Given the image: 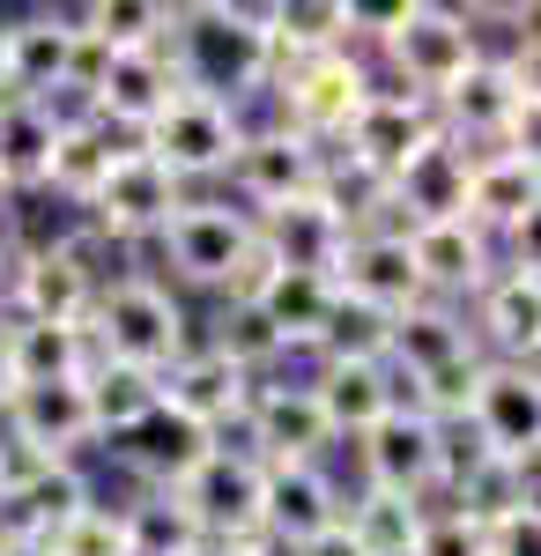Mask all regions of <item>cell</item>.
Returning a JSON list of instances; mask_svg holds the SVG:
<instances>
[{"mask_svg":"<svg viewBox=\"0 0 541 556\" xmlns=\"http://www.w3.org/2000/svg\"><path fill=\"white\" fill-rule=\"evenodd\" d=\"M164 60L178 89L193 97H215V104H246V97H267L275 83V38H267V8H238V0H193V8H171V38Z\"/></svg>","mask_w":541,"mask_h":556,"instance_id":"cell-1","label":"cell"},{"mask_svg":"<svg viewBox=\"0 0 541 556\" xmlns=\"http://www.w3.org/2000/svg\"><path fill=\"white\" fill-rule=\"evenodd\" d=\"M83 334H89V349H97L104 364H134V371H156V379L193 349L186 304L171 298L164 282H149V275L97 282V304H89Z\"/></svg>","mask_w":541,"mask_h":556,"instance_id":"cell-2","label":"cell"},{"mask_svg":"<svg viewBox=\"0 0 541 556\" xmlns=\"http://www.w3.org/2000/svg\"><path fill=\"white\" fill-rule=\"evenodd\" d=\"M438 134L467 156L482 149H534V60H475L438 104Z\"/></svg>","mask_w":541,"mask_h":556,"instance_id":"cell-3","label":"cell"},{"mask_svg":"<svg viewBox=\"0 0 541 556\" xmlns=\"http://www.w3.org/2000/svg\"><path fill=\"white\" fill-rule=\"evenodd\" d=\"M475 60H482V38H475V23H467L460 8L408 0V8H401V23H393V38L378 45L372 75L386 89H401V97L438 104V97H445V89H453Z\"/></svg>","mask_w":541,"mask_h":556,"instance_id":"cell-4","label":"cell"},{"mask_svg":"<svg viewBox=\"0 0 541 556\" xmlns=\"http://www.w3.org/2000/svg\"><path fill=\"white\" fill-rule=\"evenodd\" d=\"M267 97H275V127L304 134L312 149H334L349 134V119H356V104L372 97V60L349 52V45L312 52V60H282Z\"/></svg>","mask_w":541,"mask_h":556,"instance_id":"cell-5","label":"cell"},{"mask_svg":"<svg viewBox=\"0 0 541 556\" xmlns=\"http://www.w3.org/2000/svg\"><path fill=\"white\" fill-rule=\"evenodd\" d=\"M97 238H38L15 245L8 260V319H45V327H83L97 304V267H89Z\"/></svg>","mask_w":541,"mask_h":556,"instance_id":"cell-6","label":"cell"},{"mask_svg":"<svg viewBox=\"0 0 541 556\" xmlns=\"http://www.w3.org/2000/svg\"><path fill=\"white\" fill-rule=\"evenodd\" d=\"M164 260L178 282H193V290H238V275H246L252 245H260V230H252L246 208H230V201H186V208L164 223Z\"/></svg>","mask_w":541,"mask_h":556,"instance_id":"cell-7","label":"cell"},{"mask_svg":"<svg viewBox=\"0 0 541 556\" xmlns=\"http://www.w3.org/2000/svg\"><path fill=\"white\" fill-rule=\"evenodd\" d=\"M178 208H186V186H178L141 141H126L119 156L104 164L97 193L83 201L89 238H164V223Z\"/></svg>","mask_w":541,"mask_h":556,"instance_id":"cell-8","label":"cell"},{"mask_svg":"<svg viewBox=\"0 0 541 556\" xmlns=\"http://www.w3.org/2000/svg\"><path fill=\"white\" fill-rule=\"evenodd\" d=\"M534 208H541V172L534 149H482L467 164V223L490 238V245H512L504 267H534Z\"/></svg>","mask_w":541,"mask_h":556,"instance_id":"cell-9","label":"cell"},{"mask_svg":"<svg viewBox=\"0 0 541 556\" xmlns=\"http://www.w3.org/2000/svg\"><path fill=\"white\" fill-rule=\"evenodd\" d=\"M238 141H246V112H230V104H215V97H193V89H178L164 112L141 127V149H149L178 186L230 172Z\"/></svg>","mask_w":541,"mask_h":556,"instance_id":"cell-10","label":"cell"},{"mask_svg":"<svg viewBox=\"0 0 541 556\" xmlns=\"http://www.w3.org/2000/svg\"><path fill=\"white\" fill-rule=\"evenodd\" d=\"M356 453H364V490H393V497L430 505V497H438V475H445V424H430L423 408L393 401V408L356 438Z\"/></svg>","mask_w":541,"mask_h":556,"instance_id":"cell-11","label":"cell"},{"mask_svg":"<svg viewBox=\"0 0 541 556\" xmlns=\"http://www.w3.org/2000/svg\"><path fill=\"white\" fill-rule=\"evenodd\" d=\"M75 52H83L75 8L15 15V23H0V83H8V97L60 104V89H75Z\"/></svg>","mask_w":541,"mask_h":556,"instance_id":"cell-12","label":"cell"},{"mask_svg":"<svg viewBox=\"0 0 541 556\" xmlns=\"http://www.w3.org/2000/svg\"><path fill=\"white\" fill-rule=\"evenodd\" d=\"M460 424L482 438L490 460H512V468H534L541 445V379L534 364H482L475 371V393H467V416Z\"/></svg>","mask_w":541,"mask_h":556,"instance_id":"cell-13","label":"cell"},{"mask_svg":"<svg viewBox=\"0 0 541 556\" xmlns=\"http://www.w3.org/2000/svg\"><path fill=\"white\" fill-rule=\"evenodd\" d=\"M171 497L193 513V527L209 534V549L260 534V460L238 453V445H209V453H201V468L186 475Z\"/></svg>","mask_w":541,"mask_h":556,"instance_id":"cell-14","label":"cell"},{"mask_svg":"<svg viewBox=\"0 0 541 556\" xmlns=\"http://www.w3.org/2000/svg\"><path fill=\"white\" fill-rule=\"evenodd\" d=\"M156 386H164L171 416H186L193 430H209V438H230V430H238V445H246V401H252V386H260V379H246L230 356H215L209 342H193ZM246 453H252V445H246Z\"/></svg>","mask_w":541,"mask_h":556,"instance_id":"cell-15","label":"cell"},{"mask_svg":"<svg viewBox=\"0 0 541 556\" xmlns=\"http://www.w3.org/2000/svg\"><path fill=\"white\" fill-rule=\"evenodd\" d=\"M430 134H438V112H430L423 97H401V89H386L372 75V97L356 104V119L334 141V156H349L356 172H372V178H393Z\"/></svg>","mask_w":541,"mask_h":556,"instance_id":"cell-16","label":"cell"},{"mask_svg":"<svg viewBox=\"0 0 541 556\" xmlns=\"http://www.w3.org/2000/svg\"><path fill=\"white\" fill-rule=\"evenodd\" d=\"M319 172H327V149H312L304 134L290 127H246L238 141V156H230V178H238V193H246L252 208H290V201H312L319 193Z\"/></svg>","mask_w":541,"mask_h":556,"instance_id":"cell-17","label":"cell"},{"mask_svg":"<svg viewBox=\"0 0 541 556\" xmlns=\"http://www.w3.org/2000/svg\"><path fill=\"white\" fill-rule=\"evenodd\" d=\"M0 424H8V453L15 460H75L89 438V401H83V379L67 386H15L0 401Z\"/></svg>","mask_w":541,"mask_h":556,"instance_id":"cell-18","label":"cell"},{"mask_svg":"<svg viewBox=\"0 0 541 556\" xmlns=\"http://www.w3.org/2000/svg\"><path fill=\"white\" fill-rule=\"evenodd\" d=\"M341 519V490L319 460H260V534L282 556H297L312 534Z\"/></svg>","mask_w":541,"mask_h":556,"instance_id":"cell-19","label":"cell"},{"mask_svg":"<svg viewBox=\"0 0 541 556\" xmlns=\"http://www.w3.org/2000/svg\"><path fill=\"white\" fill-rule=\"evenodd\" d=\"M171 97H178V75H171L164 52H104V67H97V83L83 89V119L104 134H134L164 112Z\"/></svg>","mask_w":541,"mask_h":556,"instance_id":"cell-20","label":"cell"},{"mask_svg":"<svg viewBox=\"0 0 541 556\" xmlns=\"http://www.w3.org/2000/svg\"><path fill=\"white\" fill-rule=\"evenodd\" d=\"M401 245H408L416 290H423L430 304L475 298V290L498 275V245H490L475 223H416V230H401Z\"/></svg>","mask_w":541,"mask_h":556,"instance_id":"cell-21","label":"cell"},{"mask_svg":"<svg viewBox=\"0 0 541 556\" xmlns=\"http://www.w3.org/2000/svg\"><path fill=\"white\" fill-rule=\"evenodd\" d=\"M467 149L445 141V134H430L416 156L401 164V172L386 178V208L401 230H416V223H467Z\"/></svg>","mask_w":541,"mask_h":556,"instance_id":"cell-22","label":"cell"},{"mask_svg":"<svg viewBox=\"0 0 541 556\" xmlns=\"http://www.w3.org/2000/svg\"><path fill=\"white\" fill-rule=\"evenodd\" d=\"M460 356H475V334H467V312L460 304H430L416 298L401 319H393V334H386V371L401 386V401H408V386L430 379V371H445Z\"/></svg>","mask_w":541,"mask_h":556,"instance_id":"cell-23","label":"cell"},{"mask_svg":"<svg viewBox=\"0 0 541 556\" xmlns=\"http://www.w3.org/2000/svg\"><path fill=\"white\" fill-rule=\"evenodd\" d=\"M246 445H252V460H319L334 438H327V416H319L312 386H252Z\"/></svg>","mask_w":541,"mask_h":556,"instance_id":"cell-24","label":"cell"},{"mask_svg":"<svg viewBox=\"0 0 541 556\" xmlns=\"http://www.w3.org/2000/svg\"><path fill=\"white\" fill-rule=\"evenodd\" d=\"M334 290L356 298V304H372V312H386V319H401V312L423 298L401 230H364V238H349L341 260H334Z\"/></svg>","mask_w":541,"mask_h":556,"instance_id":"cell-25","label":"cell"},{"mask_svg":"<svg viewBox=\"0 0 541 556\" xmlns=\"http://www.w3.org/2000/svg\"><path fill=\"white\" fill-rule=\"evenodd\" d=\"M467 334H482L498 349V364H534V342H541V275L534 267H498L475 290V327Z\"/></svg>","mask_w":541,"mask_h":556,"instance_id":"cell-26","label":"cell"},{"mask_svg":"<svg viewBox=\"0 0 541 556\" xmlns=\"http://www.w3.org/2000/svg\"><path fill=\"white\" fill-rule=\"evenodd\" d=\"M0 356H8V393L15 386H67L97 364L83 327H45V319H8L0 327Z\"/></svg>","mask_w":541,"mask_h":556,"instance_id":"cell-27","label":"cell"},{"mask_svg":"<svg viewBox=\"0 0 541 556\" xmlns=\"http://www.w3.org/2000/svg\"><path fill=\"white\" fill-rule=\"evenodd\" d=\"M252 230H260V245L275 267H297V275H327L334 282V260L349 245V230L327 215V201L312 193V201H290V208H267L252 215Z\"/></svg>","mask_w":541,"mask_h":556,"instance_id":"cell-28","label":"cell"},{"mask_svg":"<svg viewBox=\"0 0 541 556\" xmlns=\"http://www.w3.org/2000/svg\"><path fill=\"white\" fill-rule=\"evenodd\" d=\"M304 386H312V401H319V416H327V438H349V445L401 401V386H393L386 364H319Z\"/></svg>","mask_w":541,"mask_h":556,"instance_id":"cell-29","label":"cell"},{"mask_svg":"<svg viewBox=\"0 0 541 556\" xmlns=\"http://www.w3.org/2000/svg\"><path fill=\"white\" fill-rule=\"evenodd\" d=\"M67 127L60 104H30V97H0V186L8 193H38L52 141Z\"/></svg>","mask_w":541,"mask_h":556,"instance_id":"cell-30","label":"cell"},{"mask_svg":"<svg viewBox=\"0 0 541 556\" xmlns=\"http://www.w3.org/2000/svg\"><path fill=\"white\" fill-rule=\"evenodd\" d=\"M209 445H215L209 430H193L186 416H171V408H156L141 430H126V438H119V453H126V468L141 475V490H178L186 475L201 468Z\"/></svg>","mask_w":541,"mask_h":556,"instance_id":"cell-31","label":"cell"},{"mask_svg":"<svg viewBox=\"0 0 541 556\" xmlns=\"http://www.w3.org/2000/svg\"><path fill=\"white\" fill-rule=\"evenodd\" d=\"M83 401H89V430L104 445H119L126 430H141L164 408V386H156V371H134V364H104L97 356L83 371Z\"/></svg>","mask_w":541,"mask_h":556,"instance_id":"cell-32","label":"cell"},{"mask_svg":"<svg viewBox=\"0 0 541 556\" xmlns=\"http://www.w3.org/2000/svg\"><path fill=\"white\" fill-rule=\"evenodd\" d=\"M246 304L282 334V349H312L319 342V319H327V304H334V282L327 275H297V267H267V282Z\"/></svg>","mask_w":541,"mask_h":556,"instance_id":"cell-33","label":"cell"},{"mask_svg":"<svg viewBox=\"0 0 541 556\" xmlns=\"http://www.w3.org/2000/svg\"><path fill=\"white\" fill-rule=\"evenodd\" d=\"M423 519H430V505L393 497V490H364L356 505H341V527H349V542L364 556H416Z\"/></svg>","mask_w":541,"mask_h":556,"instance_id":"cell-34","label":"cell"},{"mask_svg":"<svg viewBox=\"0 0 541 556\" xmlns=\"http://www.w3.org/2000/svg\"><path fill=\"white\" fill-rule=\"evenodd\" d=\"M126 519V556H201L209 534L193 527V513L171 497V490H141L134 505H119Z\"/></svg>","mask_w":541,"mask_h":556,"instance_id":"cell-35","label":"cell"},{"mask_svg":"<svg viewBox=\"0 0 541 556\" xmlns=\"http://www.w3.org/2000/svg\"><path fill=\"white\" fill-rule=\"evenodd\" d=\"M119 149H126V141H112L104 127L67 119V127H60V141H52V164H45V193H60L67 208H83L89 193H97V178H104V164H112Z\"/></svg>","mask_w":541,"mask_h":556,"instance_id":"cell-36","label":"cell"},{"mask_svg":"<svg viewBox=\"0 0 541 556\" xmlns=\"http://www.w3.org/2000/svg\"><path fill=\"white\" fill-rule=\"evenodd\" d=\"M267 38L275 60H312L349 45V0H275L267 8Z\"/></svg>","mask_w":541,"mask_h":556,"instance_id":"cell-37","label":"cell"},{"mask_svg":"<svg viewBox=\"0 0 541 556\" xmlns=\"http://www.w3.org/2000/svg\"><path fill=\"white\" fill-rule=\"evenodd\" d=\"M75 23L104 52H164V38H171L164 0H97V8H75Z\"/></svg>","mask_w":541,"mask_h":556,"instance_id":"cell-38","label":"cell"},{"mask_svg":"<svg viewBox=\"0 0 541 556\" xmlns=\"http://www.w3.org/2000/svg\"><path fill=\"white\" fill-rule=\"evenodd\" d=\"M386 334H393V319L386 312H372V304L341 298L334 290L327 319H319V364H386Z\"/></svg>","mask_w":541,"mask_h":556,"instance_id":"cell-39","label":"cell"},{"mask_svg":"<svg viewBox=\"0 0 541 556\" xmlns=\"http://www.w3.org/2000/svg\"><path fill=\"white\" fill-rule=\"evenodd\" d=\"M209 349H215V356H230V364H238L246 379H260L267 364H282V356H290V349H282V334H275V327H267V319H260L246 298H223Z\"/></svg>","mask_w":541,"mask_h":556,"instance_id":"cell-40","label":"cell"},{"mask_svg":"<svg viewBox=\"0 0 541 556\" xmlns=\"http://www.w3.org/2000/svg\"><path fill=\"white\" fill-rule=\"evenodd\" d=\"M52 556H126V519L119 505H83L52 534Z\"/></svg>","mask_w":541,"mask_h":556,"instance_id":"cell-41","label":"cell"},{"mask_svg":"<svg viewBox=\"0 0 541 556\" xmlns=\"http://www.w3.org/2000/svg\"><path fill=\"white\" fill-rule=\"evenodd\" d=\"M416 556H490V527H482V519H467L460 505H445V513L423 519Z\"/></svg>","mask_w":541,"mask_h":556,"instance_id":"cell-42","label":"cell"},{"mask_svg":"<svg viewBox=\"0 0 541 556\" xmlns=\"http://www.w3.org/2000/svg\"><path fill=\"white\" fill-rule=\"evenodd\" d=\"M490 556H541V505L498 519V527H490Z\"/></svg>","mask_w":541,"mask_h":556,"instance_id":"cell-43","label":"cell"},{"mask_svg":"<svg viewBox=\"0 0 541 556\" xmlns=\"http://www.w3.org/2000/svg\"><path fill=\"white\" fill-rule=\"evenodd\" d=\"M297 556H364V549H356V542H349V527L334 519L327 534H312V542H304V549H297Z\"/></svg>","mask_w":541,"mask_h":556,"instance_id":"cell-44","label":"cell"},{"mask_svg":"<svg viewBox=\"0 0 541 556\" xmlns=\"http://www.w3.org/2000/svg\"><path fill=\"white\" fill-rule=\"evenodd\" d=\"M0 556H52V542H0Z\"/></svg>","mask_w":541,"mask_h":556,"instance_id":"cell-45","label":"cell"},{"mask_svg":"<svg viewBox=\"0 0 541 556\" xmlns=\"http://www.w3.org/2000/svg\"><path fill=\"white\" fill-rule=\"evenodd\" d=\"M8 260H15V245H8V238H0V290H8Z\"/></svg>","mask_w":541,"mask_h":556,"instance_id":"cell-46","label":"cell"},{"mask_svg":"<svg viewBox=\"0 0 541 556\" xmlns=\"http://www.w3.org/2000/svg\"><path fill=\"white\" fill-rule=\"evenodd\" d=\"M0 401H8V356H0Z\"/></svg>","mask_w":541,"mask_h":556,"instance_id":"cell-47","label":"cell"},{"mask_svg":"<svg viewBox=\"0 0 541 556\" xmlns=\"http://www.w3.org/2000/svg\"><path fill=\"white\" fill-rule=\"evenodd\" d=\"M8 201H15V193H8V186H0V215H8Z\"/></svg>","mask_w":541,"mask_h":556,"instance_id":"cell-48","label":"cell"},{"mask_svg":"<svg viewBox=\"0 0 541 556\" xmlns=\"http://www.w3.org/2000/svg\"><path fill=\"white\" fill-rule=\"evenodd\" d=\"M201 556H215V549H201Z\"/></svg>","mask_w":541,"mask_h":556,"instance_id":"cell-49","label":"cell"}]
</instances>
